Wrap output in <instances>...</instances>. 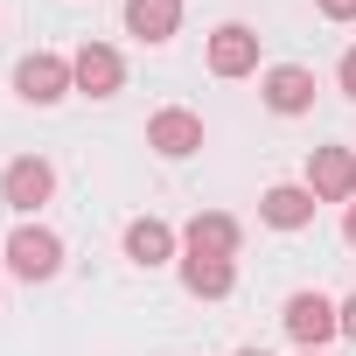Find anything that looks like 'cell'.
<instances>
[{
    "mask_svg": "<svg viewBox=\"0 0 356 356\" xmlns=\"http://www.w3.org/2000/svg\"><path fill=\"white\" fill-rule=\"evenodd\" d=\"M15 91H22L29 105H56V98H70V91H77V77H70V56H49V49L22 56V63H15Z\"/></svg>",
    "mask_w": 356,
    "mask_h": 356,
    "instance_id": "1",
    "label": "cell"
},
{
    "mask_svg": "<svg viewBox=\"0 0 356 356\" xmlns=\"http://www.w3.org/2000/svg\"><path fill=\"white\" fill-rule=\"evenodd\" d=\"M8 266H15V280H56L63 273V238L42 231V224H22L8 238Z\"/></svg>",
    "mask_w": 356,
    "mask_h": 356,
    "instance_id": "2",
    "label": "cell"
},
{
    "mask_svg": "<svg viewBox=\"0 0 356 356\" xmlns=\"http://www.w3.org/2000/svg\"><path fill=\"white\" fill-rule=\"evenodd\" d=\"M49 189H56V168L42 161V154H22V161H8V175H0V203L8 210H42L49 203Z\"/></svg>",
    "mask_w": 356,
    "mask_h": 356,
    "instance_id": "3",
    "label": "cell"
},
{
    "mask_svg": "<svg viewBox=\"0 0 356 356\" xmlns=\"http://www.w3.org/2000/svg\"><path fill=\"white\" fill-rule=\"evenodd\" d=\"M307 189H314V203H349L356 196V154L349 147H314L307 154Z\"/></svg>",
    "mask_w": 356,
    "mask_h": 356,
    "instance_id": "4",
    "label": "cell"
},
{
    "mask_svg": "<svg viewBox=\"0 0 356 356\" xmlns=\"http://www.w3.org/2000/svg\"><path fill=\"white\" fill-rule=\"evenodd\" d=\"M280 321H286V335H293L300 349H321V342L342 328V307H335V300H321V293H293Z\"/></svg>",
    "mask_w": 356,
    "mask_h": 356,
    "instance_id": "5",
    "label": "cell"
},
{
    "mask_svg": "<svg viewBox=\"0 0 356 356\" xmlns=\"http://www.w3.org/2000/svg\"><path fill=\"white\" fill-rule=\"evenodd\" d=\"M147 147H154L161 161H189V154L203 147V119H196V112H182V105H168V112H154V119H147Z\"/></svg>",
    "mask_w": 356,
    "mask_h": 356,
    "instance_id": "6",
    "label": "cell"
},
{
    "mask_svg": "<svg viewBox=\"0 0 356 356\" xmlns=\"http://www.w3.org/2000/svg\"><path fill=\"white\" fill-rule=\"evenodd\" d=\"M259 70V35L245 22H224L210 35V77H252Z\"/></svg>",
    "mask_w": 356,
    "mask_h": 356,
    "instance_id": "7",
    "label": "cell"
},
{
    "mask_svg": "<svg viewBox=\"0 0 356 356\" xmlns=\"http://www.w3.org/2000/svg\"><path fill=\"white\" fill-rule=\"evenodd\" d=\"M70 77H77V91H84V98H112V91L126 84V63H119V49L84 42V49L70 56Z\"/></svg>",
    "mask_w": 356,
    "mask_h": 356,
    "instance_id": "8",
    "label": "cell"
},
{
    "mask_svg": "<svg viewBox=\"0 0 356 356\" xmlns=\"http://www.w3.org/2000/svg\"><path fill=\"white\" fill-rule=\"evenodd\" d=\"M314 210H321V203H314V189H307V182H280V189H266V196H259V217H266L273 231H307V224H314Z\"/></svg>",
    "mask_w": 356,
    "mask_h": 356,
    "instance_id": "9",
    "label": "cell"
},
{
    "mask_svg": "<svg viewBox=\"0 0 356 356\" xmlns=\"http://www.w3.org/2000/svg\"><path fill=\"white\" fill-rule=\"evenodd\" d=\"M266 105H273L280 119H300V112L314 105V70H300V63L266 70Z\"/></svg>",
    "mask_w": 356,
    "mask_h": 356,
    "instance_id": "10",
    "label": "cell"
},
{
    "mask_svg": "<svg viewBox=\"0 0 356 356\" xmlns=\"http://www.w3.org/2000/svg\"><path fill=\"white\" fill-rule=\"evenodd\" d=\"M182 286H189L196 300H224V293L238 286V266L217 259V252H189V259H182Z\"/></svg>",
    "mask_w": 356,
    "mask_h": 356,
    "instance_id": "11",
    "label": "cell"
},
{
    "mask_svg": "<svg viewBox=\"0 0 356 356\" xmlns=\"http://www.w3.org/2000/svg\"><path fill=\"white\" fill-rule=\"evenodd\" d=\"M126 259L147 266V273L168 266V259H175V231H168L161 217H133V224H126Z\"/></svg>",
    "mask_w": 356,
    "mask_h": 356,
    "instance_id": "12",
    "label": "cell"
},
{
    "mask_svg": "<svg viewBox=\"0 0 356 356\" xmlns=\"http://www.w3.org/2000/svg\"><path fill=\"white\" fill-rule=\"evenodd\" d=\"M126 29L140 42H168L182 29V0H126Z\"/></svg>",
    "mask_w": 356,
    "mask_h": 356,
    "instance_id": "13",
    "label": "cell"
},
{
    "mask_svg": "<svg viewBox=\"0 0 356 356\" xmlns=\"http://www.w3.org/2000/svg\"><path fill=\"white\" fill-rule=\"evenodd\" d=\"M182 238H189V252H217V259H238V238H245V231H238V217H224V210H203V217H196Z\"/></svg>",
    "mask_w": 356,
    "mask_h": 356,
    "instance_id": "14",
    "label": "cell"
},
{
    "mask_svg": "<svg viewBox=\"0 0 356 356\" xmlns=\"http://www.w3.org/2000/svg\"><path fill=\"white\" fill-rule=\"evenodd\" d=\"M335 84L356 98V49H342V63H335Z\"/></svg>",
    "mask_w": 356,
    "mask_h": 356,
    "instance_id": "15",
    "label": "cell"
},
{
    "mask_svg": "<svg viewBox=\"0 0 356 356\" xmlns=\"http://www.w3.org/2000/svg\"><path fill=\"white\" fill-rule=\"evenodd\" d=\"M314 8H321L328 22H356V0H314Z\"/></svg>",
    "mask_w": 356,
    "mask_h": 356,
    "instance_id": "16",
    "label": "cell"
},
{
    "mask_svg": "<svg viewBox=\"0 0 356 356\" xmlns=\"http://www.w3.org/2000/svg\"><path fill=\"white\" fill-rule=\"evenodd\" d=\"M342 335H349V342H356V293H349V300H342Z\"/></svg>",
    "mask_w": 356,
    "mask_h": 356,
    "instance_id": "17",
    "label": "cell"
},
{
    "mask_svg": "<svg viewBox=\"0 0 356 356\" xmlns=\"http://www.w3.org/2000/svg\"><path fill=\"white\" fill-rule=\"evenodd\" d=\"M342 238H349V245H356V203H349V217H342Z\"/></svg>",
    "mask_w": 356,
    "mask_h": 356,
    "instance_id": "18",
    "label": "cell"
},
{
    "mask_svg": "<svg viewBox=\"0 0 356 356\" xmlns=\"http://www.w3.org/2000/svg\"><path fill=\"white\" fill-rule=\"evenodd\" d=\"M238 356H266V349H238Z\"/></svg>",
    "mask_w": 356,
    "mask_h": 356,
    "instance_id": "19",
    "label": "cell"
},
{
    "mask_svg": "<svg viewBox=\"0 0 356 356\" xmlns=\"http://www.w3.org/2000/svg\"><path fill=\"white\" fill-rule=\"evenodd\" d=\"M300 356H321V349H300Z\"/></svg>",
    "mask_w": 356,
    "mask_h": 356,
    "instance_id": "20",
    "label": "cell"
}]
</instances>
